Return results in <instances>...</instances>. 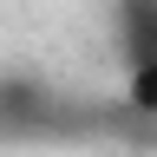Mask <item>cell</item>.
<instances>
[{"label":"cell","mask_w":157,"mask_h":157,"mask_svg":"<svg viewBox=\"0 0 157 157\" xmlns=\"http://www.w3.org/2000/svg\"><path fill=\"white\" fill-rule=\"evenodd\" d=\"M124 46L131 59L157 52V0H124Z\"/></svg>","instance_id":"cell-1"},{"label":"cell","mask_w":157,"mask_h":157,"mask_svg":"<svg viewBox=\"0 0 157 157\" xmlns=\"http://www.w3.org/2000/svg\"><path fill=\"white\" fill-rule=\"evenodd\" d=\"M124 105H131V111H144V118H157V52L131 59V78H124Z\"/></svg>","instance_id":"cell-2"}]
</instances>
